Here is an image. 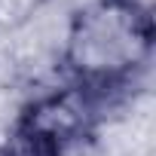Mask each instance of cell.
<instances>
[{
    "mask_svg": "<svg viewBox=\"0 0 156 156\" xmlns=\"http://www.w3.org/2000/svg\"><path fill=\"white\" fill-rule=\"evenodd\" d=\"M153 16L122 0H95L70 19L64 40V67L73 83L95 92H113L150 61Z\"/></svg>",
    "mask_w": 156,
    "mask_h": 156,
    "instance_id": "1",
    "label": "cell"
},
{
    "mask_svg": "<svg viewBox=\"0 0 156 156\" xmlns=\"http://www.w3.org/2000/svg\"><path fill=\"white\" fill-rule=\"evenodd\" d=\"M104 98H107L104 92H95V89H86L80 83H73L67 89H58V92L34 101L22 113L16 132L52 141L61 150H67L73 141L92 135V129L101 119Z\"/></svg>",
    "mask_w": 156,
    "mask_h": 156,
    "instance_id": "2",
    "label": "cell"
},
{
    "mask_svg": "<svg viewBox=\"0 0 156 156\" xmlns=\"http://www.w3.org/2000/svg\"><path fill=\"white\" fill-rule=\"evenodd\" d=\"M0 156H64V150L52 141L25 135V132H12L9 144L0 150Z\"/></svg>",
    "mask_w": 156,
    "mask_h": 156,
    "instance_id": "3",
    "label": "cell"
},
{
    "mask_svg": "<svg viewBox=\"0 0 156 156\" xmlns=\"http://www.w3.org/2000/svg\"><path fill=\"white\" fill-rule=\"evenodd\" d=\"M122 3H129V6H138V9L150 12V0H122Z\"/></svg>",
    "mask_w": 156,
    "mask_h": 156,
    "instance_id": "4",
    "label": "cell"
}]
</instances>
